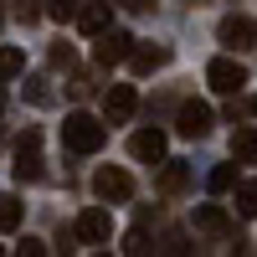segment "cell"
<instances>
[{"label":"cell","mask_w":257,"mask_h":257,"mask_svg":"<svg viewBox=\"0 0 257 257\" xmlns=\"http://www.w3.org/2000/svg\"><path fill=\"white\" fill-rule=\"evenodd\" d=\"M134 108H139L134 88H128V82H113V88H108V98H103V113H108V123H123V118H134Z\"/></svg>","instance_id":"30bf717a"},{"label":"cell","mask_w":257,"mask_h":257,"mask_svg":"<svg viewBox=\"0 0 257 257\" xmlns=\"http://www.w3.org/2000/svg\"><path fill=\"white\" fill-rule=\"evenodd\" d=\"M165 62H170V47H149V41H144V47H134V57H128V67H134L139 77H149V72H160Z\"/></svg>","instance_id":"4fadbf2b"},{"label":"cell","mask_w":257,"mask_h":257,"mask_svg":"<svg viewBox=\"0 0 257 257\" xmlns=\"http://www.w3.org/2000/svg\"><path fill=\"white\" fill-rule=\"evenodd\" d=\"M123 252H128V257L149 252V231H128V237H123Z\"/></svg>","instance_id":"603a6c76"},{"label":"cell","mask_w":257,"mask_h":257,"mask_svg":"<svg viewBox=\"0 0 257 257\" xmlns=\"http://www.w3.org/2000/svg\"><path fill=\"white\" fill-rule=\"evenodd\" d=\"M21 72H26V52L21 47H0V82H11Z\"/></svg>","instance_id":"2e32d148"},{"label":"cell","mask_w":257,"mask_h":257,"mask_svg":"<svg viewBox=\"0 0 257 257\" xmlns=\"http://www.w3.org/2000/svg\"><path fill=\"white\" fill-rule=\"evenodd\" d=\"M190 226H196L201 237H231V216H226V206H196Z\"/></svg>","instance_id":"9c48e42d"},{"label":"cell","mask_w":257,"mask_h":257,"mask_svg":"<svg viewBox=\"0 0 257 257\" xmlns=\"http://www.w3.org/2000/svg\"><path fill=\"white\" fill-rule=\"evenodd\" d=\"M185 185H190V165H185V160H170V165L160 170V196H180Z\"/></svg>","instance_id":"5bb4252c"},{"label":"cell","mask_w":257,"mask_h":257,"mask_svg":"<svg viewBox=\"0 0 257 257\" xmlns=\"http://www.w3.org/2000/svg\"><path fill=\"white\" fill-rule=\"evenodd\" d=\"M128 155L144 160V165H160L165 160V134H160V128H139V134L128 139Z\"/></svg>","instance_id":"8fae6325"},{"label":"cell","mask_w":257,"mask_h":257,"mask_svg":"<svg viewBox=\"0 0 257 257\" xmlns=\"http://www.w3.org/2000/svg\"><path fill=\"white\" fill-rule=\"evenodd\" d=\"M237 170H242V165H216V170L206 175V190H211V196H221V190H231V185H237Z\"/></svg>","instance_id":"e0dca14e"},{"label":"cell","mask_w":257,"mask_h":257,"mask_svg":"<svg viewBox=\"0 0 257 257\" xmlns=\"http://www.w3.org/2000/svg\"><path fill=\"white\" fill-rule=\"evenodd\" d=\"M16 180H41V128L36 123L16 139Z\"/></svg>","instance_id":"3957f363"},{"label":"cell","mask_w":257,"mask_h":257,"mask_svg":"<svg viewBox=\"0 0 257 257\" xmlns=\"http://www.w3.org/2000/svg\"><path fill=\"white\" fill-rule=\"evenodd\" d=\"M0 231H21V201L0 196Z\"/></svg>","instance_id":"ac0fdd59"},{"label":"cell","mask_w":257,"mask_h":257,"mask_svg":"<svg viewBox=\"0 0 257 257\" xmlns=\"http://www.w3.org/2000/svg\"><path fill=\"white\" fill-rule=\"evenodd\" d=\"M16 252H21V257H41V252H47V242H36V237H21V242H16Z\"/></svg>","instance_id":"cb8c5ba5"},{"label":"cell","mask_w":257,"mask_h":257,"mask_svg":"<svg viewBox=\"0 0 257 257\" xmlns=\"http://www.w3.org/2000/svg\"><path fill=\"white\" fill-rule=\"evenodd\" d=\"M252 113H257V98H252Z\"/></svg>","instance_id":"f1b7e54d"},{"label":"cell","mask_w":257,"mask_h":257,"mask_svg":"<svg viewBox=\"0 0 257 257\" xmlns=\"http://www.w3.org/2000/svg\"><path fill=\"white\" fill-rule=\"evenodd\" d=\"M113 26V6H103V0H88V6L77 11V31L82 36H103Z\"/></svg>","instance_id":"7c38bea8"},{"label":"cell","mask_w":257,"mask_h":257,"mask_svg":"<svg viewBox=\"0 0 257 257\" xmlns=\"http://www.w3.org/2000/svg\"><path fill=\"white\" fill-rule=\"evenodd\" d=\"M231 160L257 165V128H237V134H231Z\"/></svg>","instance_id":"9a60e30c"},{"label":"cell","mask_w":257,"mask_h":257,"mask_svg":"<svg viewBox=\"0 0 257 257\" xmlns=\"http://www.w3.org/2000/svg\"><path fill=\"white\" fill-rule=\"evenodd\" d=\"M237 216H257V185L237 180Z\"/></svg>","instance_id":"ffe728a7"},{"label":"cell","mask_w":257,"mask_h":257,"mask_svg":"<svg viewBox=\"0 0 257 257\" xmlns=\"http://www.w3.org/2000/svg\"><path fill=\"white\" fill-rule=\"evenodd\" d=\"M93 196H98L103 206H118V201L134 196V175H128V170H118V165H103L98 175H93Z\"/></svg>","instance_id":"7a4b0ae2"},{"label":"cell","mask_w":257,"mask_h":257,"mask_svg":"<svg viewBox=\"0 0 257 257\" xmlns=\"http://www.w3.org/2000/svg\"><path fill=\"white\" fill-rule=\"evenodd\" d=\"M216 41H221L226 52H252L257 47V21L252 16H226L221 31H216Z\"/></svg>","instance_id":"5b68a950"},{"label":"cell","mask_w":257,"mask_h":257,"mask_svg":"<svg viewBox=\"0 0 257 257\" xmlns=\"http://www.w3.org/2000/svg\"><path fill=\"white\" fill-rule=\"evenodd\" d=\"M62 144H67V155H98V149L108 144V128H103L93 113H72L62 123Z\"/></svg>","instance_id":"6da1fadb"},{"label":"cell","mask_w":257,"mask_h":257,"mask_svg":"<svg viewBox=\"0 0 257 257\" xmlns=\"http://www.w3.org/2000/svg\"><path fill=\"white\" fill-rule=\"evenodd\" d=\"M93 57H98V67H118V62L134 57V36H128V31H103Z\"/></svg>","instance_id":"8992f818"},{"label":"cell","mask_w":257,"mask_h":257,"mask_svg":"<svg viewBox=\"0 0 257 257\" xmlns=\"http://www.w3.org/2000/svg\"><path fill=\"white\" fill-rule=\"evenodd\" d=\"M118 6H123V11H134V16H139V11H149V0H118Z\"/></svg>","instance_id":"484cf974"},{"label":"cell","mask_w":257,"mask_h":257,"mask_svg":"<svg viewBox=\"0 0 257 257\" xmlns=\"http://www.w3.org/2000/svg\"><path fill=\"white\" fill-rule=\"evenodd\" d=\"M0 113H6V98H0Z\"/></svg>","instance_id":"83f0119b"},{"label":"cell","mask_w":257,"mask_h":257,"mask_svg":"<svg viewBox=\"0 0 257 257\" xmlns=\"http://www.w3.org/2000/svg\"><path fill=\"white\" fill-rule=\"evenodd\" d=\"M165 252H190V247H185V237H180V231H170V237H165Z\"/></svg>","instance_id":"d4e9b609"},{"label":"cell","mask_w":257,"mask_h":257,"mask_svg":"<svg viewBox=\"0 0 257 257\" xmlns=\"http://www.w3.org/2000/svg\"><path fill=\"white\" fill-rule=\"evenodd\" d=\"M77 11H82V0H47L52 21H77Z\"/></svg>","instance_id":"d6986e66"},{"label":"cell","mask_w":257,"mask_h":257,"mask_svg":"<svg viewBox=\"0 0 257 257\" xmlns=\"http://www.w3.org/2000/svg\"><path fill=\"white\" fill-rule=\"evenodd\" d=\"M0 26H6V11H0Z\"/></svg>","instance_id":"4316f807"},{"label":"cell","mask_w":257,"mask_h":257,"mask_svg":"<svg viewBox=\"0 0 257 257\" xmlns=\"http://www.w3.org/2000/svg\"><path fill=\"white\" fill-rule=\"evenodd\" d=\"M175 128H180L185 139H206V134H211V108H206V103H180Z\"/></svg>","instance_id":"ba28073f"},{"label":"cell","mask_w":257,"mask_h":257,"mask_svg":"<svg viewBox=\"0 0 257 257\" xmlns=\"http://www.w3.org/2000/svg\"><path fill=\"white\" fill-rule=\"evenodd\" d=\"M72 237H77V242H88V247L108 242V237H113V216H108L103 206H88V211L72 221Z\"/></svg>","instance_id":"277c9868"},{"label":"cell","mask_w":257,"mask_h":257,"mask_svg":"<svg viewBox=\"0 0 257 257\" xmlns=\"http://www.w3.org/2000/svg\"><path fill=\"white\" fill-rule=\"evenodd\" d=\"M47 57H52V67H77V52L67 47V41H57V47H52Z\"/></svg>","instance_id":"7402d4cb"},{"label":"cell","mask_w":257,"mask_h":257,"mask_svg":"<svg viewBox=\"0 0 257 257\" xmlns=\"http://www.w3.org/2000/svg\"><path fill=\"white\" fill-rule=\"evenodd\" d=\"M21 93H26V103H36V108H47V103H52V88H47V82H36V77H31Z\"/></svg>","instance_id":"44dd1931"},{"label":"cell","mask_w":257,"mask_h":257,"mask_svg":"<svg viewBox=\"0 0 257 257\" xmlns=\"http://www.w3.org/2000/svg\"><path fill=\"white\" fill-rule=\"evenodd\" d=\"M206 82H211L216 93H242V88H247V72H242V62H231V57H216V62L206 67Z\"/></svg>","instance_id":"52a82bcc"}]
</instances>
